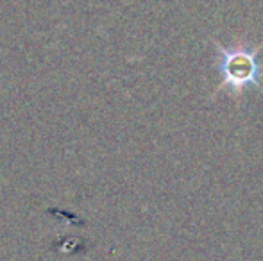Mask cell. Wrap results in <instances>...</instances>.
Returning a JSON list of instances; mask_svg holds the SVG:
<instances>
[{
	"label": "cell",
	"mask_w": 263,
	"mask_h": 261,
	"mask_svg": "<svg viewBox=\"0 0 263 261\" xmlns=\"http://www.w3.org/2000/svg\"><path fill=\"white\" fill-rule=\"evenodd\" d=\"M263 49L260 45L254 50L235 49L229 50L218 45L222 54L220 59V75L222 86H231L233 90H242L249 84H256V77L260 75V66H258V52Z\"/></svg>",
	"instance_id": "cell-1"
}]
</instances>
